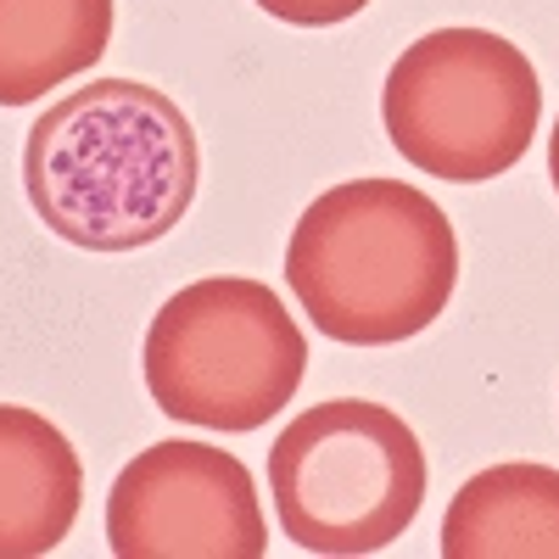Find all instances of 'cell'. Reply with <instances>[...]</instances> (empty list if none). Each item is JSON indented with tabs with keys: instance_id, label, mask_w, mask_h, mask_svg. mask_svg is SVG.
Wrapping results in <instances>:
<instances>
[{
	"instance_id": "9",
	"label": "cell",
	"mask_w": 559,
	"mask_h": 559,
	"mask_svg": "<svg viewBox=\"0 0 559 559\" xmlns=\"http://www.w3.org/2000/svg\"><path fill=\"white\" fill-rule=\"evenodd\" d=\"M112 23V0H0V107H28L96 68Z\"/></svg>"
},
{
	"instance_id": "10",
	"label": "cell",
	"mask_w": 559,
	"mask_h": 559,
	"mask_svg": "<svg viewBox=\"0 0 559 559\" xmlns=\"http://www.w3.org/2000/svg\"><path fill=\"white\" fill-rule=\"evenodd\" d=\"M258 12H269L274 23H292V28H336L347 17H358L369 0H252Z\"/></svg>"
},
{
	"instance_id": "4",
	"label": "cell",
	"mask_w": 559,
	"mask_h": 559,
	"mask_svg": "<svg viewBox=\"0 0 559 559\" xmlns=\"http://www.w3.org/2000/svg\"><path fill=\"white\" fill-rule=\"evenodd\" d=\"M431 471L408 419L369 397H331L302 408L269 448V492L286 537L308 554H376L397 543Z\"/></svg>"
},
{
	"instance_id": "1",
	"label": "cell",
	"mask_w": 559,
	"mask_h": 559,
	"mask_svg": "<svg viewBox=\"0 0 559 559\" xmlns=\"http://www.w3.org/2000/svg\"><path fill=\"white\" fill-rule=\"evenodd\" d=\"M202 140L174 96L140 79H90L45 107L23 146L39 224L79 252H140L191 213Z\"/></svg>"
},
{
	"instance_id": "5",
	"label": "cell",
	"mask_w": 559,
	"mask_h": 559,
	"mask_svg": "<svg viewBox=\"0 0 559 559\" xmlns=\"http://www.w3.org/2000/svg\"><path fill=\"white\" fill-rule=\"evenodd\" d=\"M381 118L403 163L448 185H476L532 152L543 84L515 39L492 28H431L392 62Z\"/></svg>"
},
{
	"instance_id": "3",
	"label": "cell",
	"mask_w": 559,
	"mask_h": 559,
	"mask_svg": "<svg viewBox=\"0 0 559 559\" xmlns=\"http://www.w3.org/2000/svg\"><path fill=\"white\" fill-rule=\"evenodd\" d=\"M146 392L174 426L258 431L308 376V336L263 280L213 274L179 286L146 331Z\"/></svg>"
},
{
	"instance_id": "8",
	"label": "cell",
	"mask_w": 559,
	"mask_h": 559,
	"mask_svg": "<svg viewBox=\"0 0 559 559\" xmlns=\"http://www.w3.org/2000/svg\"><path fill=\"white\" fill-rule=\"evenodd\" d=\"M442 559H559V471L492 464L442 515Z\"/></svg>"
},
{
	"instance_id": "11",
	"label": "cell",
	"mask_w": 559,
	"mask_h": 559,
	"mask_svg": "<svg viewBox=\"0 0 559 559\" xmlns=\"http://www.w3.org/2000/svg\"><path fill=\"white\" fill-rule=\"evenodd\" d=\"M548 179H554V191H559V123L548 134Z\"/></svg>"
},
{
	"instance_id": "6",
	"label": "cell",
	"mask_w": 559,
	"mask_h": 559,
	"mask_svg": "<svg viewBox=\"0 0 559 559\" xmlns=\"http://www.w3.org/2000/svg\"><path fill=\"white\" fill-rule=\"evenodd\" d=\"M107 543L118 559H258L269 521L236 453L168 437L118 471L107 492Z\"/></svg>"
},
{
	"instance_id": "2",
	"label": "cell",
	"mask_w": 559,
	"mask_h": 559,
	"mask_svg": "<svg viewBox=\"0 0 559 559\" xmlns=\"http://www.w3.org/2000/svg\"><path fill=\"white\" fill-rule=\"evenodd\" d=\"M286 280L319 336L392 347L419 336L459 286V236L408 179H347L308 202Z\"/></svg>"
},
{
	"instance_id": "7",
	"label": "cell",
	"mask_w": 559,
	"mask_h": 559,
	"mask_svg": "<svg viewBox=\"0 0 559 559\" xmlns=\"http://www.w3.org/2000/svg\"><path fill=\"white\" fill-rule=\"evenodd\" d=\"M84 503L79 448L45 414L0 403V559L51 554Z\"/></svg>"
}]
</instances>
